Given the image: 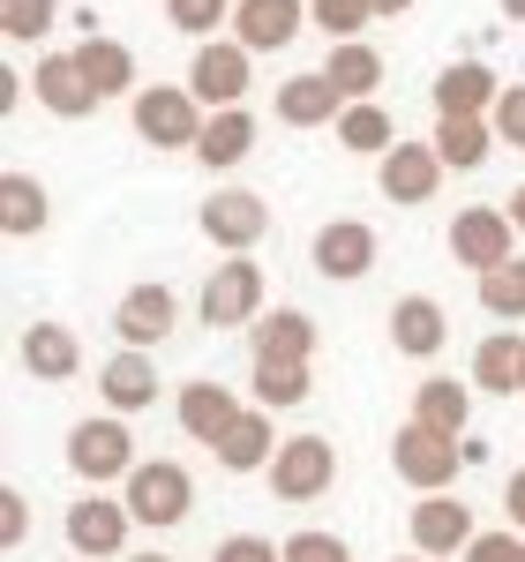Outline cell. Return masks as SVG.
<instances>
[{
	"label": "cell",
	"mask_w": 525,
	"mask_h": 562,
	"mask_svg": "<svg viewBox=\"0 0 525 562\" xmlns=\"http://www.w3.org/2000/svg\"><path fill=\"white\" fill-rule=\"evenodd\" d=\"M143 458H135V435H129V413H105V420H76L68 428V473L83 487H113L129 480Z\"/></svg>",
	"instance_id": "6da1fadb"
},
{
	"label": "cell",
	"mask_w": 525,
	"mask_h": 562,
	"mask_svg": "<svg viewBox=\"0 0 525 562\" xmlns=\"http://www.w3.org/2000/svg\"><path fill=\"white\" fill-rule=\"evenodd\" d=\"M135 113V135L150 143V150H196V135H203V98L188 83H150L129 98Z\"/></svg>",
	"instance_id": "7a4b0ae2"
},
{
	"label": "cell",
	"mask_w": 525,
	"mask_h": 562,
	"mask_svg": "<svg viewBox=\"0 0 525 562\" xmlns=\"http://www.w3.org/2000/svg\"><path fill=\"white\" fill-rule=\"evenodd\" d=\"M121 503L135 510V525L166 532V525H180L196 510V480H188V465H174V458H143V465L121 480Z\"/></svg>",
	"instance_id": "3957f363"
},
{
	"label": "cell",
	"mask_w": 525,
	"mask_h": 562,
	"mask_svg": "<svg viewBox=\"0 0 525 562\" xmlns=\"http://www.w3.org/2000/svg\"><path fill=\"white\" fill-rule=\"evenodd\" d=\"M458 465H466V442L421 428V420H405V428L391 435V473L405 480L413 495H443V487L458 480Z\"/></svg>",
	"instance_id": "277c9868"
},
{
	"label": "cell",
	"mask_w": 525,
	"mask_h": 562,
	"mask_svg": "<svg viewBox=\"0 0 525 562\" xmlns=\"http://www.w3.org/2000/svg\"><path fill=\"white\" fill-rule=\"evenodd\" d=\"M331 480H338L331 435H286L278 442V458H270V495L278 503H315V495H331Z\"/></svg>",
	"instance_id": "5b68a950"
},
{
	"label": "cell",
	"mask_w": 525,
	"mask_h": 562,
	"mask_svg": "<svg viewBox=\"0 0 525 562\" xmlns=\"http://www.w3.org/2000/svg\"><path fill=\"white\" fill-rule=\"evenodd\" d=\"M203 323L211 330H248L262 315V270L248 256H225V262H211V278H203Z\"/></svg>",
	"instance_id": "8992f818"
},
{
	"label": "cell",
	"mask_w": 525,
	"mask_h": 562,
	"mask_svg": "<svg viewBox=\"0 0 525 562\" xmlns=\"http://www.w3.org/2000/svg\"><path fill=\"white\" fill-rule=\"evenodd\" d=\"M443 150L436 143H391L383 158H376V188H383V203H398V211H421V203H436L443 188Z\"/></svg>",
	"instance_id": "52a82bcc"
},
{
	"label": "cell",
	"mask_w": 525,
	"mask_h": 562,
	"mask_svg": "<svg viewBox=\"0 0 525 562\" xmlns=\"http://www.w3.org/2000/svg\"><path fill=\"white\" fill-rule=\"evenodd\" d=\"M248 68H256V53H248L241 38H203L196 60H188V90H196L211 113H225V105L248 98Z\"/></svg>",
	"instance_id": "ba28073f"
},
{
	"label": "cell",
	"mask_w": 525,
	"mask_h": 562,
	"mask_svg": "<svg viewBox=\"0 0 525 562\" xmlns=\"http://www.w3.org/2000/svg\"><path fill=\"white\" fill-rule=\"evenodd\" d=\"M196 225H203V240H211V248L248 256L262 233H270V203H262V195H248V188H219V195L196 211Z\"/></svg>",
	"instance_id": "9c48e42d"
},
{
	"label": "cell",
	"mask_w": 525,
	"mask_h": 562,
	"mask_svg": "<svg viewBox=\"0 0 525 562\" xmlns=\"http://www.w3.org/2000/svg\"><path fill=\"white\" fill-rule=\"evenodd\" d=\"M511 211H495V203H466V211L450 217V262H466L473 278L481 270H495V262H511L518 248H511Z\"/></svg>",
	"instance_id": "30bf717a"
},
{
	"label": "cell",
	"mask_w": 525,
	"mask_h": 562,
	"mask_svg": "<svg viewBox=\"0 0 525 562\" xmlns=\"http://www.w3.org/2000/svg\"><path fill=\"white\" fill-rule=\"evenodd\" d=\"M129 525H135L129 503H113V495L90 487L83 503H68V548H76L83 562H113L121 548H129Z\"/></svg>",
	"instance_id": "8fae6325"
},
{
	"label": "cell",
	"mask_w": 525,
	"mask_h": 562,
	"mask_svg": "<svg viewBox=\"0 0 525 562\" xmlns=\"http://www.w3.org/2000/svg\"><path fill=\"white\" fill-rule=\"evenodd\" d=\"M315 278H331V285H353V278H368L376 270V225H360V217H331L323 233H315Z\"/></svg>",
	"instance_id": "7c38bea8"
},
{
	"label": "cell",
	"mask_w": 525,
	"mask_h": 562,
	"mask_svg": "<svg viewBox=\"0 0 525 562\" xmlns=\"http://www.w3.org/2000/svg\"><path fill=\"white\" fill-rule=\"evenodd\" d=\"M473 540H481V532H473V510H466V503H458L450 487H443V495H421V503H413V548H421V555L450 562V555H466Z\"/></svg>",
	"instance_id": "4fadbf2b"
},
{
	"label": "cell",
	"mask_w": 525,
	"mask_h": 562,
	"mask_svg": "<svg viewBox=\"0 0 525 562\" xmlns=\"http://www.w3.org/2000/svg\"><path fill=\"white\" fill-rule=\"evenodd\" d=\"M31 98H38L53 121H90L105 98L90 90V76L76 68V53H45L38 68H31Z\"/></svg>",
	"instance_id": "5bb4252c"
},
{
	"label": "cell",
	"mask_w": 525,
	"mask_h": 562,
	"mask_svg": "<svg viewBox=\"0 0 525 562\" xmlns=\"http://www.w3.org/2000/svg\"><path fill=\"white\" fill-rule=\"evenodd\" d=\"M174 323H180V301H174V285H129L121 293V307H113V330H121V346H166L174 338Z\"/></svg>",
	"instance_id": "9a60e30c"
},
{
	"label": "cell",
	"mask_w": 525,
	"mask_h": 562,
	"mask_svg": "<svg viewBox=\"0 0 525 562\" xmlns=\"http://www.w3.org/2000/svg\"><path fill=\"white\" fill-rule=\"evenodd\" d=\"M270 113H278L286 128H338V113H346V90L331 83L323 68H308V76H286V83H278Z\"/></svg>",
	"instance_id": "2e32d148"
},
{
	"label": "cell",
	"mask_w": 525,
	"mask_h": 562,
	"mask_svg": "<svg viewBox=\"0 0 525 562\" xmlns=\"http://www.w3.org/2000/svg\"><path fill=\"white\" fill-rule=\"evenodd\" d=\"M308 23V0H241L233 8V38L248 53H286Z\"/></svg>",
	"instance_id": "e0dca14e"
},
{
	"label": "cell",
	"mask_w": 525,
	"mask_h": 562,
	"mask_svg": "<svg viewBox=\"0 0 525 562\" xmlns=\"http://www.w3.org/2000/svg\"><path fill=\"white\" fill-rule=\"evenodd\" d=\"M15 360L31 368V383H76L83 346H76V330H68V323H31V330L15 338Z\"/></svg>",
	"instance_id": "ac0fdd59"
},
{
	"label": "cell",
	"mask_w": 525,
	"mask_h": 562,
	"mask_svg": "<svg viewBox=\"0 0 525 562\" xmlns=\"http://www.w3.org/2000/svg\"><path fill=\"white\" fill-rule=\"evenodd\" d=\"M241 413H248V405H241L225 383H180V397H174V420H180L188 442H219Z\"/></svg>",
	"instance_id": "d6986e66"
},
{
	"label": "cell",
	"mask_w": 525,
	"mask_h": 562,
	"mask_svg": "<svg viewBox=\"0 0 525 562\" xmlns=\"http://www.w3.org/2000/svg\"><path fill=\"white\" fill-rule=\"evenodd\" d=\"M428 143L443 150V166H450V173H481L488 150H495L503 135H495L488 113H436V135H428Z\"/></svg>",
	"instance_id": "ffe728a7"
},
{
	"label": "cell",
	"mask_w": 525,
	"mask_h": 562,
	"mask_svg": "<svg viewBox=\"0 0 525 562\" xmlns=\"http://www.w3.org/2000/svg\"><path fill=\"white\" fill-rule=\"evenodd\" d=\"M211 458H219L225 473H262L270 458H278V435H270V405H248L233 428L211 442Z\"/></svg>",
	"instance_id": "44dd1931"
},
{
	"label": "cell",
	"mask_w": 525,
	"mask_h": 562,
	"mask_svg": "<svg viewBox=\"0 0 525 562\" xmlns=\"http://www.w3.org/2000/svg\"><path fill=\"white\" fill-rule=\"evenodd\" d=\"M98 397H105L113 413H143V405L158 397V368H150V352H143V346H121L105 368H98Z\"/></svg>",
	"instance_id": "7402d4cb"
},
{
	"label": "cell",
	"mask_w": 525,
	"mask_h": 562,
	"mask_svg": "<svg viewBox=\"0 0 525 562\" xmlns=\"http://www.w3.org/2000/svg\"><path fill=\"white\" fill-rule=\"evenodd\" d=\"M443 338H450V315H443L428 293H405V301L391 307V346L405 352V360H436Z\"/></svg>",
	"instance_id": "603a6c76"
},
{
	"label": "cell",
	"mask_w": 525,
	"mask_h": 562,
	"mask_svg": "<svg viewBox=\"0 0 525 562\" xmlns=\"http://www.w3.org/2000/svg\"><path fill=\"white\" fill-rule=\"evenodd\" d=\"M428 98H436V113H495L503 83H495V68H488V60H450Z\"/></svg>",
	"instance_id": "cb8c5ba5"
},
{
	"label": "cell",
	"mask_w": 525,
	"mask_h": 562,
	"mask_svg": "<svg viewBox=\"0 0 525 562\" xmlns=\"http://www.w3.org/2000/svg\"><path fill=\"white\" fill-rule=\"evenodd\" d=\"M248 150H256V113H248V105L211 113V121H203V135H196V158H203L211 173H233Z\"/></svg>",
	"instance_id": "d4e9b609"
},
{
	"label": "cell",
	"mask_w": 525,
	"mask_h": 562,
	"mask_svg": "<svg viewBox=\"0 0 525 562\" xmlns=\"http://www.w3.org/2000/svg\"><path fill=\"white\" fill-rule=\"evenodd\" d=\"M76 68L90 76V90H98V98H135V53H129L121 38L83 31V45H76Z\"/></svg>",
	"instance_id": "484cf974"
},
{
	"label": "cell",
	"mask_w": 525,
	"mask_h": 562,
	"mask_svg": "<svg viewBox=\"0 0 525 562\" xmlns=\"http://www.w3.org/2000/svg\"><path fill=\"white\" fill-rule=\"evenodd\" d=\"M413 420L421 428L450 435V442H466V420H473V383H450V375H436V383L413 390Z\"/></svg>",
	"instance_id": "4316f807"
},
{
	"label": "cell",
	"mask_w": 525,
	"mask_h": 562,
	"mask_svg": "<svg viewBox=\"0 0 525 562\" xmlns=\"http://www.w3.org/2000/svg\"><path fill=\"white\" fill-rule=\"evenodd\" d=\"M248 338H256V360H315V323H308L301 307H270V315H256Z\"/></svg>",
	"instance_id": "83f0119b"
},
{
	"label": "cell",
	"mask_w": 525,
	"mask_h": 562,
	"mask_svg": "<svg viewBox=\"0 0 525 562\" xmlns=\"http://www.w3.org/2000/svg\"><path fill=\"white\" fill-rule=\"evenodd\" d=\"M473 390H495V397L525 390V338L518 330H488L481 346H473Z\"/></svg>",
	"instance_id": "f1b7e54d"
},
{
	"label": "cell",
	"mask_w": 525,
	"mask_h": 562,
	"mask_svg": "<svg viewBox=\"0 0 525 562\" xmlns=\"http://www.w3.org/2000/svg\"><path fill=\"white\" fill-rule=\"evenodd\" d=\"M323 76L346 90V105H353V98H376V83H383V53L360 45V38H338V45H331V60H323Z\"/></svg>",
	"instance_id": "f546056e"
},
{
	"label": "cell",
	"mask_w": 525,
	"mask_h": 562,
	"mask_svg": "<svg viewBox=\"0 0 525 562\" xmlns=\"http://www.w3.org/2000/svg\"><path fill=\"white\" fill-rule=\"evenodd\" d=\"M338 143H346L353 158H383V150H391L398 143V128H391V113H383V105H376V98H353L346 113H338Z\"/></svg>",
	"instance_id": "4dcf8cb0"
},
{
	"label": "cell",
	"mask_w": 525,
	"mask_h": 562,
	"mask_svg": "<svg viewBox=\"0 0 525 562\" xmlns=\"http://www.w3.org/2000/svg\"><path fill=\"white\" fill-rule=\"evenodd\" d=\"M45 188L31 173H8L0 180V233H8V240H31V233H45Z\"/></svg>",
	"instance_id": "1f68e13d"
},
{
	"label": "cell",
	"mask_w": 525,
	"mask_h": 562,
	"mask_svg": "<svg viewBox=\"0 0 525 562\" xmlns=\"http://www.w3.org/2000/svg\"><path fill=\"white\" fill-rule=\"evenodd\" d=\"M308 390H315L308 360H256V405L286 413V405H308Z\"/></svg>",
	"instance_id": "d6a6232c"
},
{
	"label": "cell",
	"mask_w": 525,
	"mask_h": 562,
	"mask_svg": "<svg viewBox=\"0 0 525 562\" xmlns=\"http://www.w3.org/2000/svg\"><path fill=\"white\" fill-rule=\"evenodd\" d=\"M481 307L495 315V323H525V256L481 270Z\"/></svg>",
	"instance_id": "836d02e7"
},
{
	"label": "cell",
	"mask_w": 525,
	"mask_h": 562,
	"mask_svg": "<svg viewBox=\"0 0 525 562\" xmlns=\"http://www.w3.org/2000/svg\"><path fill=\"white\" fill-rule=\"evenodd\" d=\"M60 23V0H0V38L8 45H38Z\"/></svg>",
	"instance_id": "e575fe53"
},
{
	"label": "cell",
	"mask_w": 525,
	"mask_h": 562,
	"mask_svg": "<svg viewBox=\"0 0 525 562\" xmlns=\"http://www.w3.org/2000/svg\"><path fill=\"white\" fill-rule=\"evenodd\" d=\"M308 23L323 38H360L376 23V0H308Z\"/></svg>",
	"instance_id": "d590c367"
},
{
	"label": "cell",
	"mask_w": 525,
	"mask_h": 562,
	"mask_svg": "<svg viewBox=\"0 0 525 562\" xmlns=\"http://www.w3.org/2000/svg\"><path fill=\"white\" fill-rule=\"evenodd\" d=\"M233 8H241V0H166V23L188 31V38H211L219 23H233Z\"/></svg>",
	"instance_id": "8d00e7d4"
},
{
	"label": "cell",
	"mask_w": 525,
	"mask_h": 562,
	"mask_svg": "<svg viewBox=\"0 0 525 562\" xmlns=\"http://www.w3.org/2000/svg\"><path fill=\"white\" fill-rule=\"evenodd\" d=\"M286 562H353V548L338 540V532H315V525H308V532L286 540Z\"/></svg>",
	"instance_id": "74e56055"
},
{
	"label": "cell",
	"mask_w": 525,
	"mask_h": 562,
	"mask_svg": "<svg viewBox=\"0 0 525 562\" xmlns=\"http://www.w3.org/2000/svg\"><path fill=\"white\" fill-rule=\"evenodd\" d=\"M211 562H286V540L270 548L262 532H225L219 548H211Z\"/></svg>",
	"instance_id": "f35d334b"
},
{
	"label": "cell",
	"mask_w": 525,
	"mask_h": 562,
	"mask_svg": "<svg viewBox=\"0 0 525 562\" xmlns=\"http://www.w3.org/2000/svg\"><path fill=\"white\" fill-rule=\"evenodd\" d=\"M495 135L511 143V150H525V83H503V98H495Z\"/></svg>",
	"instance_id": "ab89813d"
},
{
	"label": "cell",
	"mask_w": 525,
	"mask_h": 562,
	"mask_svg": "<svg viewBox=\"0 0 525 562\" xmlns=\"http://www.w3.org/2000/svg\"><path fill=\"white\" fill-rule=\"evenodd\" d=\"M466 562H525V540L503 525V532H481L473 548H466Z\"/></svg>",
	"instance_id": "60d3db41"
},
{
	"label": "cell",
	"mask_w": 525,
	"mask_h": 562,
	"mask_svg": "<svg viewBox=\"0 0 525 562\" xmlns=\"http://www.w3.org/2000/svg\"><path fill=\"white\" fill-rule=\"evenodd\" d=\"M0 540L23 548V495H15V487H0Z\"/></svg>",
	"instance_id": "b9f144b4"
},
{
	"label": "cell",
	"mask_w": 525,
	"mask_h": 562,
	"mask_svg": "<svg viewBox=\"0 0 525 562\" xmlns=\"http://www.w3.org/2000/svg\"><path fill=\"white\" fill-rule=\"evenodd\" d=\"M503 510H511V525H518V532H525V465H518V473H511V487H503Z\"/></svg>",
	"instance_id": "7bdbcfd3"
},
{
	"label": "cell",
	"mask_w": 525,
	"mask_h": 562,
	"mask_svg": "<svg viewBox=\"0 0 525 562\" xmlns=\"http://www.w3.org/2000/svg\"><path fill=\"white\" fill-rule=\"evenodd\" d=\"M511 225L525 233V188H511Z\"/></svg>",
	"instance_id": "ee69618b"
},
{
	"label": "cell",
	"mask_w": 525,
	"mask_h": 562,
	"mask_svg": "<svg viewBox=\"0 0 525 562\" xmlns=\"http://www.w3.org/2000/svg\"><path fill=\"white\" fill-rule=\"evenodd\" d=\"M405 8H413V0H376V23H383V15H405Z\"/></svg>",
	"instance_id": "f6af8a7d"
},
{
	"label": "cell",
	"mask_w": 525,
	"mask_h": 562,
	"mask_svg": "<svg viewBox=\"0 0 525 562\" xmlns=\"http://www.w3.org/2000/svg\"><path fill=\"white\" fill-rule=\"evenodd\" d=\"M503 15H511V23H525V0H503Z\"/></svg>",
	"instance_id": "bcb514c9"
},
{
	"label": "cell",
	"mask_w": 525,
	"mask_h": 562,
	"mask_svg": "<svg viewBox=\"0 0 525 562\" xmlns=\"http://www.w3.org/2000/svg\"><path fill=\"white\" fill-rule=\"evenodd\" d=\"M398 562H436V555H421V548H413V555H398Z\"/></svg>",
	"instance_id": "7dc6e473"
},
{
	"label": "cell",
	"mask_w": 525,
	"mask_h": 562,
	"mask_svg": "<svg viewBox=\"0 0 525 562\" xmlns=\"http://www.w3.org/2000/svg\"><path fill=\"white\" fill-rule=\"evenodd\" d=\"M129 562H174V555H129Z\"/></svg>",
	"instance_id": "c3c4849f"
},
{
	"label": "cell",
	"mask_w": 525,
	"mask_h": 562,
	"mask_svg": "<svg viewBox=\"0 0 525 562\" xmlns=\"http://www.w3.org/2000/svg\"><path fill=\"white\" fill-rule=\"evenodd\" d=\"M76 562H83V555H76Z\"/></svg>",
	"instance_id": "681fc988"
}]
</instances>
